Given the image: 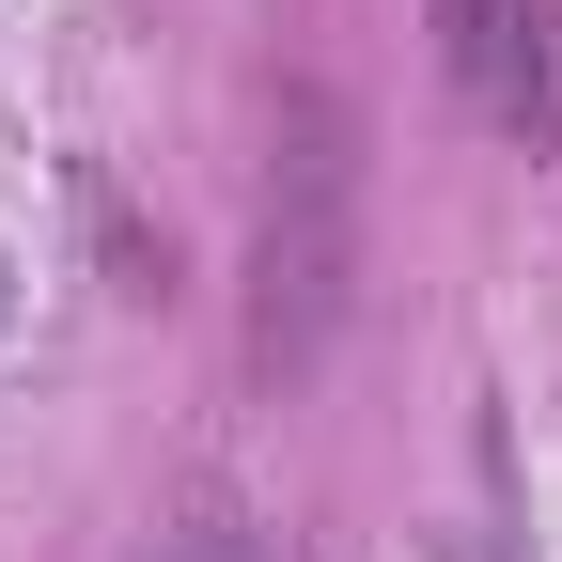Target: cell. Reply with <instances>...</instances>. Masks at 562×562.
Listing matches in <instances>:
<instances>
[{
    "instance_id": "3957f363",
    "label": "cell",
    "mask_w": 562,
    "mask_h": 562,
    "mask_svg": "<svg viewBox=\"0 0 562 562\" xmlns=\"http://www.w3.org/2000/svg\"><path fill=\"white\" fill-rule=\"evenodd\" d=\"M157 562H266V547H250V516H188Z\"/></svg>"
},
{
    "instance_id": "5b68a950",
    "label": "cell",
    "mask_w": 562,
    "mask_h": 562,
    "mask_svg": "<svg viewBox=\"0 0 562 562\" xmlns=\"http://www.w3.org/2000/svg\"><path fill=\"white\" fill-rule=\"evenodd\" d=\"M453 562H501V547H453Z\"/></svg>"
},
{
    "instance_id": "7a4b0ae2",
    "label": "cell",
    "mask_w": 562,
    "mask_h": 562,
    "mask_svg": "<svg viewBox=\"0 0 562 562\" xmlns=\"http://www.w3.org/2000/svg\"><path fill=\"white\" fill-rule=\"evenodd\" d=\"M438 16H453V79L516 140H547L562 125V94H547V0H438Z\"/></svg>"
},
{
    "instance_id": "6da1fadb",
    "label": "cell",
    "mask_w": 562,
    "mask_h": 562,
    "mask_svg": "<svg viewBox=\"0 0 562 562\" xmlns=\"http://www.w3.org/2000/svg\"><path fill=\"white\" fill-rule=\"evenodd\" d=\"M344 281H360V157H344L328 94H281V188H266V297H250V360L297 375L344 328Z\"/></svg>"
},
{
    "instance_id": "277c9868",
    "label": "cell",
    "mask_w": 562,
    "mask_h": 562,
    "mask_svg": "<svg viewBox=\"0 0 562 562\" xmlns=\"http://www.w3.org/2000/svg\"><path fill=\"white\" fill-rule=\"evenodd\" d=\"M0 313H16V266H0Z\"/></svg>"
}]
</instances>
